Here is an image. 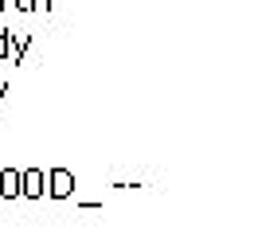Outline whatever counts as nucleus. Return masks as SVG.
I'll list each match as a JSON object with an SVG mask.
<instances>
[]
</instances>
